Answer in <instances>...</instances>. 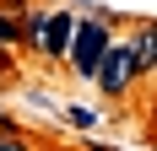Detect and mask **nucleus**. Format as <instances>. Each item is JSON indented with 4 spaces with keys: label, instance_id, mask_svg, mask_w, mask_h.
<instances>
[{
    "label": "nucleus",
    "instance_id": "nucleus-1",
    "mask_svg": "<svg viewBox=\"0 0 157 151\" xmlns=\"http://www.w3.org/2000/svg\"><path fill=\"white\" fill-rule=\"evenodd\" d=\"M114 32H109V11H92L87 22H76V38H71V49H65V65L81 76V81H92L98 65H103V54H109Z\"/></svg>",
    "mask_w": 157,
    "mask_h": 151
},
{
    "label": "nucleus",
    "instance_id": "nucleus-2",
    "mask_svg": "<svg viewBox=\"0 0 157 151\" xmlns=\"http://www.w3.org/2000/svg\"><path fill=\"white\" fill-rule=\"evenodd\" d=\"M71 38H76V16L71 11H33L27 22H22V43L38 49L44 60H65Z\"/></svg>",
    "mask_w": 157,
    "mask_h": 151
},
{
    "label": "nucleus",
    "instance_id": "nucleus-3",
    "mask_svg": "<svg viewBox=\"0 0 157 151\" xmlns=\"http://www.w3.org/2000/svg\"><path fill=\"white\" fill-rule=\"evenodd\" d=\"M136 76H141V65H136V49H130V43H109V54H103V65H98V76H92V81L109 92V97H125Z\"/></svg>",
    "mask_w": 157,
    "mask_h": 151
},
{
    "label": "nucleus",
    "instance_id": "nucleus-4",
    "mask_svg": "<svg viewBox=\"0 0 157 151\" xmlns=\"http://www.w3.org/2000/svg\"><path fill=\"white\" fill-rule=\"evenodd\" d=\"M130 49H136V65H141V76H146V70H157V22H146V27L130 38Z\"/></svg>",
    "mask_w": 157,
    "mask_h": 151
},
{
    "label": "nucleus",
    "instance_id": "nucleus-5",
    "mask_svg": "<svg viewBox=\"0 0 157 151\" xmlns=\"http://www.w3.org/2000/svg\"><path fill=\"white\" fill-rule=\"evenodd\" d=\"M16 16H22V6H0V43H22V22H16Z\"/></svg>",
    "mask_w": 157,
    "mask_h": 151
},
{
    "label": "nucleus",
    "instance_id": "nucleus-6",
    "mask_svg": "<svg viewBox=\"0 0 157 151\" xmlns=\"http://www.w3.org/2000/svg\"><path fill=\"white\" fill-rule=\"evenodd\" d=\"M65 119L76 124V130H98V113H92V108H71V113H65Z\"/></svg>",
    "mask_w": 157,
    "mask_h": 151
}]
</instances>
